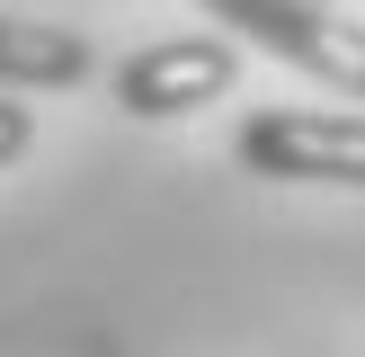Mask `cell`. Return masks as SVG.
<instances>
[{
    "label": "cell",
    "instance_id": "cell-1",
    "mask_svg": "<svg viewBox=\"0 0 365 357\" xmlns=\"http://www.w3.org/2000/svg\"><path fill=\"white\" fill-rule=\"evenodd\" d=\"M232 152H241L250 178L365 188V107H250Z\"/></svg>",
    "mask_w": 365,
    "mask_h": 357
},
{
    "label": "cell",
    "instance_id": "cell-2",
    "mask_svg": "<svg viewBox=\"0 0 365 357\" xmlns=\"http://www.w3.org/2000/svg\"><path fill=\"white\" fill-rule=\"evenodd\" d=\"M205 18H223L232 36H250V45H267L277 63H294L303 81H330L365 99V27L339 9H321V0H205Z\"/></svg>",
    "mask_w": 365,
    "mask_h": 357
},
{
    "label": "cell",
    "instance_id": "cell-3",
    "mask_svg": "<svg viewBox=\"0 0 365 357\" xmlns=\"http://www.w3.org/2000/svg\"><path fill=\"white\" fill-rule=\"evenodd\" d=\"M232 81H241L232 36H160V45H143V54L116 63V107H134V116L160 125V116H196Z\"/></svg>",
    "mask_w": 365,
    "mask_h": 357
},
{
    "label": "cell",
    "instance_id": "cell-4",
    "mask_svg": "<svg viewBox=\"0 0 365 357\" xmlns=\"http://www.w3.org/2000/svg\"><path fill=\"white\" fill-rule=\"evenodd\" d=\"M89 71H98L89 36L45 18H0V89H81Z\"/></svg>",
    "mask_w": 365,
    "mask_h": 357
},
{
    "label": "cell",
    "instance_id": "cell-5",
    "mask_svg": "<svg viewBox=\"0 0 365 357\" xmlns=\"http://www.w3.org/2000/svg\"><path fill=\"white\" fill-rule=\"evenodd\" d=\"M27 143H36V116H27L18 99H0V170H9V161L27 152Z\"/></svg>",
    "mask_w": 365,
    "mask_h": 357
},
{
    "label": "cell",
    "instance_id": "cell-6",
    "mask_svg": "<svg viewBox=\"0 0 365 357\" xmlns=\"http://www.w3.org/2000/svg\"><path fill=\"white\" fill-rule=\"evenodd\" d=\"M321 9H339V0H321Z\"/></svg>",
    "mask_w": 365,
    "mask_h": 357
}]
</instances>
